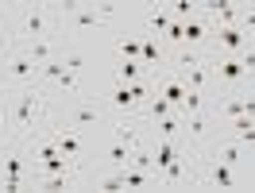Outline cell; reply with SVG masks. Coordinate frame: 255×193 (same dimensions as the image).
<instances>
[{"mask_svg": "<svg viewBox=\"0 0 255 193\" xmlns=\"http://www.w3.org/2000/svg\"><path fill=\"white\" fill-rule=\"evenodd\" d=\"M97 120H101V104H93V100H78V104L70 108V120H66V124L78 131V128H89V124H97Z\"/></svg>", "mask_w": 255, "mask_h": 193, "instance_id": "8fae6325", "label": "cell"}, {"mask_svg": "<svg viewBox=\"0 0 255 193\" xmlns=\"http://www.w3.org/2000/svg\"><path fill=\"white\" fill-rule=\"evenodd\" d=\"M120 54H124L128 62H139V35H124L120 39Z\"/></svg>", "mask_w": 255, "mask_h": 193, "instance_id": "484cf974", "label": "cell"}, {"mask_svg": "<svg viewBox=\"0 0 255 193\" xmlns=\"http://www.w3.org/2000/svg\"><path fill=\"white\" fill-rule=\"evenodd\" d=\"M0 124H4V104H0ZM0 131H4V128H0Z\"/></svg>", "mask_w": 255, "mask_h": 193, "instance_id": "f1b7e54d", "label": "cell"}, {"mask_svg": "<svg viewBox=\"0 0 255 193\" xmlns=\"http://www.w3.org/2000/svg\"><path fill=\"white\" fill-rule=\"evenodd\" d=\"M50 19H54V8H47V4H31V8H23V43H31V39H47V35H50Z\"/></svg>", "mask_w": 255, "mask_h": 193, "instance_id": "5b68a950", "label": "cell"}, {"mask_svg": "<svg viewBox=\"0 0 255 193\" xmlns=\"http://www.w3.org/2000/svg\"><path fill=\"white\" fill-rule=\"evenodd\" d=\"M178 155H182V147H178V139H170V135H162V139H159V147L151 151V159H155V182H159V174H162V170H166V166H170V162L178 159Z\"/></svg>", "mask_w": 255, "mask_h": 193, "instance_id": "30bf717a", "label": "cell"}, {"mask_svg": "<svg viewBox=\"0 0 255 193\" xmlns=\"http://www.w3.org/2000/svg\"><path fill=\"white\" fill-rule=\"evenodd\" d=\"M50 139H54V147H58V155H66V159H81V155H85V143H81V135L70 128V124H66L62 131H54Z\"/></svg>", "mask_w": 255, "mask_h": 193, "instance_id": "ba28073f", "label": "cell"}, {"mask_svg": "<svg viewBox=\"0 0 255 193\" xmlns=\"http://www.w3.org/2000/svg\"><path fill=\"white\" fill-rule=\"evenodd\" d=\"M112 139H120V143H128L131 151L139 147V139H135V124H131V120H116V124H112Z\"/></svg>", "mask_w": 255, "mask_h": 193, "instance_id": "603a6c76", "label": "cell"}, {"mask_svg": "<svg viewBox=\"0 0 255 193\" xmlns=\"http://www.w3.org/2000/svg\"><path fill=\"white\" fill-rule=\"evenodd\" d=\"M143 112L151 116V120H166V116H174L178 108H174V104H170V100H166V96L151 93V96H147V104H143Z\"/></svg>", "mask_w": 255, "mask_h": 193, "instance_id": "44dd1931", "label": "cell"}, {"mask_svg": "<svg viewBox=\"0 0 255 193\" xmlns=\"http://www.w3.org/2000/svg\"><path fill=\"white\" fill-rule=\"evenodd\" d=\"M201 96H205V93H193V89H190L186 104H182V112H186V116H190V112H201Z\"/></svg>", "mask_w": 255, "mask_h": 193, "instance_id": "4316f807", "label": "cell"}, {"mask_svg": "<svg viewBox=\"0 0 255 193\" xmlns=\"http://www.w3.org/2000/svg\"><path fill=\"white\" fill-rule=\"evenodd\" d=\"M240 27H244L248 35L255 31V8H244V12H240Z\"/></svg>", "mask_w": 255, "mask_h": 193, "instance_id": "83f0119b", "label": "cell"}, {"mask_svg": "<svg viewBox=\"0 0 255 193\" xmlns=\"http://www.w3.org/2000/svg\"><path fill=\"white\" fill-rule=\"evenodd\" d=\"M101 155H105V162H109V166H116V170H120V166H128V162H131V147L120 143V139H109Z\"/></svg>", "mask_w": 255, "mask_h": 193, "instance_id": "2e32d148", "label": "cell"}, {"mask_svg": "<svg viewBox=\"0 0 255 193\" xmlns=\"http://www.w3.org/2000/svg\"><path fill=\"white\" fill-rule=\"evenodd\" d=\"M182 131H186V135H193V139H201V135L209 131V120H205L201 112H190V116H186V124H182Z\"/></svg>", "mask_w": 255, "mask_h": 193, "instance_id": "cb8c5ba5", "label": "cell"}, {"mask_svg": "<svg viewBox=\"0 0 255 193\" xmlns=\"http://www.w3.org/2000/svg\"><path fill=\"white\" fill-rule=\"evenodd\" d=\"M23 50H27V54H31L39 66H43V62H54V58H58V47H54V39H50V35H47V39H31V43H27Z\"/></svg>", "mask_w": 255, "mask_h": 193, "instance_id": "5bb4252c", "label": "cell"}, {"mask_svg": "<svg viewBox=\"0 0 255 193\" xmlns=\"http://www.w3.org/2000/svg\"><path fill=\"white\" fill-rule=\"evenodd\" d=\"M240 147H244L240 139H236V143H217V162H228V166H236V162H240Z\"/></svg>", "mask_w": 255, "mask_h": 193, "instance_id": "d4e9b609", "label": "cell"}, {"mask_svg": "<svg viewBox=\"0 0 255 193\" xmlns=\"http://www.w3.org/2000/svg\"><path fill=\"white\" fill-rule=\"evenodd\" d=\"M182 182H186V155H178V159L159 174V186H166V190H178Z\"/></svg>", "mask_w": 255, "mask_h": 193, "instance_id": "e0dca14e", "label": "cell"}, {"mask_svg": "<svg viewBox=\"0 0 255 193\" xmlns=\"http://www.w3.org/2000/svg\"><path fill=\"white\" fill-rule=\"evenodd\" d=\"M139 62L147 66V74H159V62H162V43L159 35H139Z\"/></svg>", "mask_w": 255, "mask_h": 193, "instance_id": "9c48e42d", "label": "cell"}, {"mask_svg": "<svg viewBox=\"0 0 255 193\" xmlns=\"http://www.w3.org/2000/svg\"><path fill=\"white\" fill-rule=\"evenodd\" d=\"M209 70H213V81H217V85H240V81L252 78V70L244 66L240 54H217V58L209 62Z\"/></svg>", "mask_w": 255, "mask_h": 193, "instance_id": "7a4b0ae2", "label": "cell"}, {"mask_svg": "<svg viewBox=\"0 0 255 193\" xmlns=\"http://www.w3.org/2000/svg\"><path fill=\"white\" fill-rule=\"evenodd\" d=\"M120 182H124V190H143V186H151V182H155V174H151V170H143V166H135V170L120 166Z\"/></svg>", "mask_w": 255, "mask_h": 193, "instance_id": "d6986e66", "label": "cell"}, {"mask_svg": "<svg viewBox=\"0 0 255 193\" xmlns=\"http://www.w3.org/2000/svg\"><path fill=\"white\" fill-rule=\"evenodd\" d=\"M209 186H217V190H236V166H228V162H213V170H209Z\"/></svg>", "mask_w": 255, "mask_h": 193, "instance_id": "9a60e30c", "label": "cell"}, {"mask_svg": "<svg viewBox=\"0 0 255 193\" xmlns=\"http://www.w3.org/2000/svg\"><path fill=\"white\" fill-rule=\"evenodd\" d=\"M109 104L116 112H135V108H143V104L135 100V93H131V85H120V81H116V89L109 93Z\"/></svg>", "mask_w": 255, "mask_h": 193, "instance_id": "7c38bea8", "label": "cell"}, {"mask_svg": "<svg viewBox=\"0 0 255 193\" xmlns=\"http://www.w3.org/2000/svg\"><path fill=\"white\" fill-rule=\"evenodd\" d=\"M209 78H213V70H209V62H205V58H201V62H197V66H190V70H182V81L190 85L193 93H205Z\"/></svg>", "mask_w": 255, "mask_h": 193, "instance_id": "4fadbf2b", "label": "cell"}, {"mask_svg": "<svg viewBox=\"0 0 255 193\" xmlns=\"http://www.w3.org/2000/svg\"><path fill=\"white\" fill-rule=\"evenodd\" d=\"M8 81L19 85V89H27V85H39V62H35L27 50H19L8 58Z\"/></svg>", "mask_w": 255, "mask_h": 193, "instance_id": "52a82bcc", "label": "cell"}, {"mask_svg": "<svg viewBox=\"0 0 255 193\" xmlns=\"http://www.w3.org/2000/svg\"><path fill=\"white\" fill-rule=\"evenodd\" d=\"M139 78H147V66L143 62H120L116 66V81H120V85H131V81H139Z\"/></svg>", "mask_w": 255, "mask_h": 193, "instance_id": "7402d4cb", "label": "cell"}, {"mask_svg": "<svg viewBox=\"0 0 255 193\" xmlns=\"http://www.w3.org/2000/svg\"><path fill=\"white\" fill-rule=\"evenodd\" d=\"M62 16V27H74V31H85V27H105L112 16V8H93V4H62L58 8Z\"/></svg>", "mask_w": 255, "mask_h": 193, "instance_id": "6da1fadb", "label": "cell"}, {"mask_svg": "<svg viewBox=\"0 0 255 193\" xmlns=\"http://www.w3.org/2000/svg\"><path fill=\"white\" fill-rule=\"evenodd\" d=\"M23 155H27V151H16V147L0 151V166H4V190H8V193L23 190V178H35V170H27Z\"/></svg>", "mask_w": 255, "mask_h": 193, "instance_id": "3957f363", "label": "cell"}, {"mask_svg": "<svg viewBox=\"0 0 255 193\" xmlns=\"http://www.w3.org/2000/svg\"><path fill=\"white\" fill-rule=\"evenodd\" d=\"M170 23H174L170 4H162V8H155V12L147 16V35H166V31H170Z\"/></svg>", "mask_w": 255, "mask_h": 193, "instance_id": "ac0fdd59", "label": "cell"}, {"mask_svg": "<svg viewBox=\"0 0 255 193\" xmlns=\"http://www.w3.org/2000/svg\"><path fill=\"white\" fill-rule=\"evenodd\" d=\"M213 47H217V54H244V50L252 47V35L244 31L240 23H228V27H213V39H209Z\"/></svg>", "mask_w": 255, "mask_h": 193, "instance_id": "277c9868", "label": "cell"}, {"mask_svg": "<svg viewBox=\"0 0 255 193\" xmlns=\"http://www.w3.org/2000/svg\"><path fill=\"white\" fill-rule=\"evenodd\" d=\"M209 39H213V19L197 8V16H190L186 23H182V47H190L201 54V47H205Z\"/></svg>", "mask_w": 255, "mask_h": 193, "instance_id": "8992f818", "label": "cell"}, {"mask_svg": "<svg viewBox=\"0 0 255 193\" xmlns=\"http://www.w3.org/2000/svg\"><path fill=\"white\" fill-rule=\"evenodd\" d=\"M78 178H74V170H66V174H35L31 186H39V190H70Z\"/></svg>", "mask_w": 255, "mask_h": 193, "instance_id": "ffe728a7", "label": "cell"}]
</instances>
